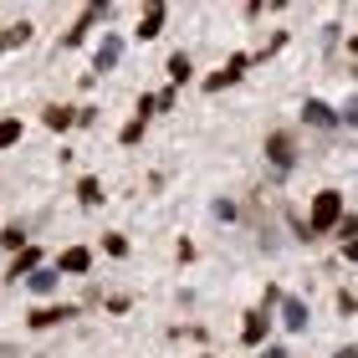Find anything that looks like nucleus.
I'll use <instances>...</instances> for the list:
<instances>
[{
    "mask_svg": "<svg viewBox=\"0 0 358 358\" xmlns=\"http://www.w3.org/2000/svg\"><path fill=\"white\" fill-rule=\"evenodd\" d=\"M338 220H343V194L322 189L317 200H313V231H333Z\"/></svg>",
    "mask_w": 358,
    "mask_h": 358,
    "instance_id": "nucleus-1",
    "label": "nucleus"
},
{
    "mask_svg": "<svg viewBox=\"0 0 358 358\" xmlns=\"http://www.w3.org/2000/svg\"><path fill=\"white\" fill-rule=\"evenodd\" d=\"M31 271H41V251H36V246L15 251V262H10V282H21V276H31Z\"/></svg>",
    "mask_w": 358,
    "mask_h": 358,
    "instance_id": "nucleus-2",
    "label": "nucleus"
},
{
    "mask_svg": "<svg viewBox=\"0 0 358 358\" xmlns=\"http://www.w3.org/2000/svg\"><path fill=\"white\" fill-rule=\"evenodd\" d=\"M77 307H41V313H31V328H57V322H72Z\"/></svg>",
    "mask_w": 358,
    "mask_h": 358,
    "instance_id": "nucleus-3",
    "label": "nucleus"
},
{
    "mask_svg": "<svg viewBox=\"0 0 358 358\" xmlns=\"http://www.w3.org/2000/svg\"><path fill=\"white\" fill-rule=\"evenodd\" d=\"M241 72H246V57H236V62H225V67L215 72V77H210V92H220V87H231V83H241Z\"/></svg>",
    "mask_w": 358,
    "mask_h": 358,
    "instance_id": "nucleus-4",
    "label": "nucleus"
},
{
    "mask_svg": "<svg viewBox=\"0 0 358 358\" xmlns=\"http://www.w3.org/2000/svg\"><path fill=\"white\" fill-rule=\"evenodd\" d=\"M302 118L313 123V128H333V123H338V118H333V108H328V103H317V97L302 108Z\"/></svg>",
    "mask_w": 358,
    "mask_h": 358,
    "instance_id": "nucleus-5",
    "label": "nucleus"
},
{
    "mask_svg": "<svg viewBox=\"0 0 358 358\" xmlns=\"http://www.w3.org/2000/svg\"><path fill=\"white\" fill-rule=\"evenodd\" d=\"M266 154H271V164H276V169H287V164H292V138H287V134H271Z\"/></svg>",
    "mask_w": 358,
    "mask_h": 358,
    "instance_id": "nucleus-6",
    "label": "nucleus"
},
{
    "mask_svg": "<svg viewBox=\"0 0 358 358\" xmlns=\"http://www.w3.org/2000/svg\"><path fill=\"white\" fill-rule=\"evenodd\" d=\"M31 41V26L21 21V26H6V31H0V57H6L10 52V46H26Z\"/></svg>",
    "mask_w": 358,
    "mask_h": 358,
    "instance_id": "nucleus-7",
    "label": "nucleus"
},
{
    "mask_svg": "<svg viewBox=\"0 0 358 358\" xmlns=\"http://www.w3.org/2000/svg\"><path fill=\"white\" fill-rule=\"evenodd\" d=\"M92 21H103V6H87V10H83V21H77V26L67 31V46H77V41H83V36H87V26H92Z\"/></svg>",
    "mask_w": 358,
    "mask_h": 358,
    "instance_id": "nucleus-8",
    "label": "nucleus"
},
{
    "mask_svg": "<svg viewBox=\"0 0 358 358\" xmlns=\"http://www.w3.org/2000/svg\"><path fill=\"white\" fill-rule=\"evenodd\" d=\"M159 26H164V6H149V10H143L138 36H143V41H154V36H159Z\"/></svg>",
    "mask_w": 358,
    "mask_h": 358,
    "instance_id": "nucleus-9",
    "label": "nucleus"
},
{
    "mask_svg": "<svg viewBox=\"0 0 358 358\" xmlns=\"http://www.w3.org/2000/svg\"><path fill=\"white\" fill-rule=\"evenodd\" d=\"M118 52H123V41H118V36H108V41H103V52H97V62H92V67H97V72H108L113 62H118Z\"/></svg>",
    "mask_w": 358,
    "mask_h": 358,
    "instance_id": "nucleus-10",
    "label": "nucleus"
},
{
    "mask_svg": "<svg viewBox=\"0 0 358 358\" xmlns=\"http://www.w3.org/2000/svg\"><path fill=\"white\" fill-rule=\"evenodd\" d=\"M282 317H287V328H307V307H302L297 297H287V302H282Z\"/></svg>",
    "mask_w": 358,
    "mask_h": 358,
    "instance_id": "nucleus-11",
    "label": "nucleus"
},
{
    "mask_svg": "<svg viewBox=\"0 0 358 358\" xmlns=\"http://www.w3.org/2000/svg\"><path fill=\"white\" fill-rule=\"evenodd\" d=\"M72 123H77L72 108H46V128H57V134H62V128H72Z\"/></svg>",
    "mask_w": 358,
    "mask_h": 358,
    "instance_id": "nucleus-12",
    "label": "nucleus"
},
{
    "mask_svg": "<svg viewBox=\"0 0 358 358\" xmlns=\"http://www.w3.org/2000/svg\"><path fill=\"white\" fill-rule=\"evenodd\" d=\"M87 262H92V256H87L83 246H72L67 256H62V271H87Z\"/></svg>",
    "mask_w": 358,
    "mask_h": 358,
    "instance_id": "nucleus-13",
    "label": "nucleus"
},
{
    "mask_svg": "<svg viewBox=\"0 0 358 358\" xmlns=\"http://www.w3.org/2000/svg\"><path fill=\"white\" fill-rule=\"evenodd\" d=\"M169 77H174V83H189V57H185V52L169 57Z\"/></svg>",
    "mask_w": 358,
    "mask_h": 358,
    "instance_id": "nucleus-14",
    "label": "nucleus"
},
{
    "mask_svg": "<svg viewBox=\"0 0 358 358\" xmlns=\"http://www.w3.org/2000/svg\"><path fill=\"white\" fill-rule=\"evenodd\" d=\"M246 338H251V343H262V338H266V313H251L246 317Z\"/></svg>",
    "mask_w": 358,
    "mask_h": 358,
    "instance_id": "nucleus-15",
    "label": "nucleus"
},
{
    "mask_svg": "<svg viewBox=\"0 0 358 358\" xmlns=\"http://www.w3.org/2000/svg\"><path fill=\"white\" fill-rule=\"evenodd\" d=\"M15 138H21V123H15V118H0V149H10Z\"/></svg>",
    "mask_w": 358,
    "mask_h": 358,
    "instance_id": "nucleus-16",
    "label": "nucleus"
},
{
    "mask_svg": "<svg viewBox=\"0 0 358 358\" xmlns=\"http://www.w3.org/2000/svg\"><path fill=\"white\" fill-rule=\"evenodd\" d=\"M31 292H57V271H31Z\"/></svg>",
    "mask_w": 358,
    "mask_h": 358,
    "instance_id": "nucleus-17",
    "label": "nucleus"
},
{
    "mask_svg": "<svg viewBox=\"0 0 358 358\" xmlns=\"http://www.w3.org/2000/svg\"><path fill=\"white\" fill-rule=\"evenodd\" d=\"M77 194H83V205H97V200H103V185H97V179H83Z\"/></svg>",
    "mask_w": 358,
    "mask_h": 358,
    "instance_id": "nucleus-18",
    "label": "nucleus"
},
{
    "mask_svg": "<svg viewBox=\"0 0 358 358\" xmlns=\"http://www.w3.org/2000/svg\"><path fill=\"white\" fill-rule=\"evenodd\" d=\"M0 246H10V251H26V236H21V225H10V231L0 236Z\"/></svg>",
    "mask_w": 358,
    "mask_h": 358,
    "instance_id": "nucleus-19",
    "label": "nucleus"
},
{
    "mask_svg": "<svg viewBox=\"0 0 358 358\" xmlns=\"http://www.w3.org/2000/svg\"><path fill=\"white\" fill-rule=\"evenodd\" d=\"M103 251L108 256H128V241L123 236H103Z\"/></svg>",
    "mask_w": 358,
    "mask_h": 358,
    "instance_id": "nucleus-20",
    "label": "nucleus"
},
{
    "mask_svg": "<svg viewBox=\"0 0 358 358\" xmlns=\"http://www.w3.org/2000/svg\"><path fill=\"white\" fill-rule=\"evenodd\" d=\"M343 123H358V97H353V103L343 108Z\"/></svg>",
    "mask_w": 358,
    "mask_h": 358,
    "instance_id": "nucleus-21",
    "label": "nucleus"
},
{
    "mask_svg": "<svg viewBox=\"0 0 358 358\" xmlns=\"http://www.w3.org/2000/svg\"><path fill=\"white\" fill-rule=\"evenodd\" d=\"M333 358H358V348H338V353H333Z\"/></svg>",
    "mask_w": 358,
    "mask_h": 358,
    "instance_id": "nucleus-22",
    "label": "nucleus"
},
{
    "mask_svg": "<svg viewBox=\"0 0 358 358\" xmlns=\"http://www.w3.org/2000/svg\"><path fill=\"white\" fill-rule=\"evenodd\" d=\"M266 358H287V353H282V348H271V353H266Z\"/></svg>",
    "mask_w": 358,
    "mask_h": 358,
    "instance_id": "nucleus-23",
    "label": "nucleus"
},
{
    "mask_svg": "<svg viewBox=\"0 0 358 358\" xmlns=\"http://www.w3.org/2000/svg\"><path fill=\"white\" fill-rule=\"evenodd\" d=\"M353 52H358V36H353Z\"/></svg>",
    "mask_w": 358,
    "mask_h": 358,
    "instance_id": "nucleus-24",
    "label": "nucleus"
}]
</instances>
